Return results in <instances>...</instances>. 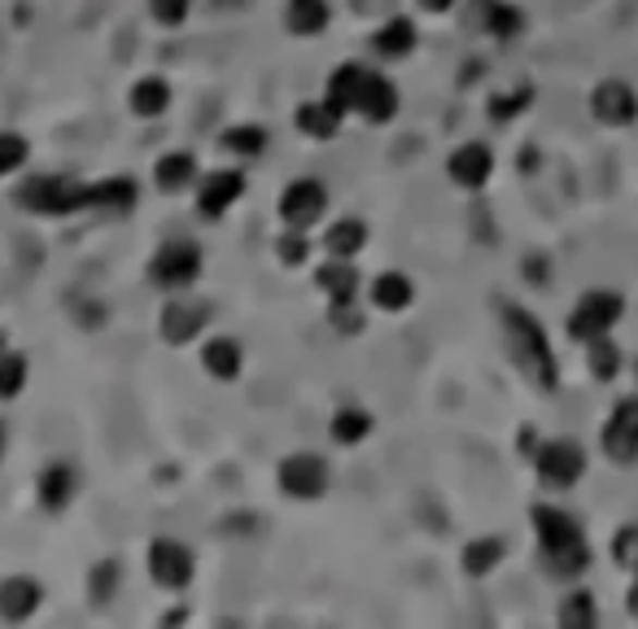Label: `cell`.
I'll return each instance as SVG.
<instances>
[{"label": "cell", "instance_id": "cell-1", "mask_svg": "<svg viewBox=\"0 0 638 629\" xmlns=\"http://www.w3.org/2000/svg\"><path fill=\"white\" fill-rule=\"evenodd\" d=\"M533 533H538V546H542V559H547V572L551 577H577L586 572L590 564V546H586V533L581 525L564 511V507H533Z\"/></svg>", "mask_w": 638, "mask_h": 629}, {"label": "cell", "instance_id": "cell-2", "mask_svg": "<svg viewBox=\"0 0 638 629\" xmlns=\"http://www.w3.org/2000/svg\"><path fill=\"white\" fill-rule=\"evenodd\" d=\"M503 324H507V342H512V359H516V368H520L538 390H555L560 368H555L551 342H547V333L538 329V320H533L529 310H520V306H507Z\"/></svg>", "mask_w": 638, "mask_h": 629}, {"label": "cell", "instance_id": "cell-3", "mask_svg": "<svg viewBox=\"0 0 638 629\" xmlns=\"http://www.w3.org/2000/svg\"><path fill=\"white\" fill-rule=\"evenodd\" d=\"M621 310H625V301H621L616 288H590V293H581L577 306H573V314H568V337L581 342V346L608 337L616 329V320H621Z\"/></svg>", "mask_w": 638, "mask_h": 629}, {"label": "cell", "instance_id": "cell-4", "mask_svg": "<svg viewBox=\"0 0 638 629\" xmlns=\"http://www.w3.org/2000/svg\"><path fill=\"white\" fill-rule=\"evenodd\" d=\"M197 275H201V249H197V240H167L154 254V262H149V280L158 288H167V293L193 288Z\"/></svg>", "mask_w": 638, "mask_h": 629}, {"label": "cell", "instance_id": "cell-5", "mask_svg": "<svg viewBox=\"0 0 638 629\" xmlns=\"http://www.w3.org/2000/svg\"><path fill=\"white\" fill-rule=\"evenodd\" d=\"M93 184H75L66 175H40L23 188V206H32L36 214H71L88 206Z\"/></svg>", "mask_w": 638, "mask_h": 629}, {"label": "cell", "instance_id": "cell-6", "mask_svg": "<svg viewBox=\"0 0 638 629\" xmlns=\"http://www.w3.org/2000/svg\"><path fill=\"white\" fill-rule=\"evenodd\" d=\"M533 468H538L542 485L568 490V485H577L581 472H586V451H581L577 442H568V437H555V442H542V446H538Z\"/></svg>", "mask_w": 638, "mask_h": 629}, {"label": "cell", "instance_id": "cell-7", "mask_svg": "<svg viewBox=\"0 0 638 629\" xmlns=\"http://www.w3.org/2000/svg\"><path fill=\"white\" fill-rule=\"evenodd\" d=\"M599 442H603V455H608L612 464H621V468L638 464V394H629V398H621V403L612 407V416H608Z\"/></svg>", "mask_w": 638, "mask_h": 629}, {"label": "cell", "instance_id": "cell-8", "mask_svg": "<svg viewBox=\"0 0 638 629\" xmlns=\"http://www.w3.org/2000/svg\"><path fill=\"white\" fill-rule=\"evenodd\" d=\"M324 210H329V188L319 184V180H293L284 193H280V219H284V227H302V232H310V223H319L324 219Z\"/></svg>", "mask_w": 638, "mask_h": 629}, {"label": "cell", "instance_id": "cell-9", "mask_svg": "<svg viewBox=\"0 0 638 629\" xmlns=\"http://www.w3.org/2000/svg\"><path fill=\"white\" fill-rule=\"evenodd\" d=\"M197 564H193V551L180 542V538H158L149 546V577L162 585V590H184L193 581Z\"/></svg>", "mask_w": 638, "mask_h": 629}, {"label": "cell", "instance_id": "cell-10", "mask_svg": "<svg viewBox=\"0 0 638 629\" xmlns=\"http://www.w3.org/2000/svg\"><path fill=\"white\" fill-rule=\"evenodd\" d=\"M280 490L289 498H319V494L329 490V464L319 459V455H306V451L289 455L280 464Z\"/></svg>", "mask_w": 638, "mask_h": 629}, {"label": "cell", "instance_id": "cell-11", "mask_svg": "<svg viewBox=\"0 0 638 629\" xmlns=\"http://www.w3.org/2000/svg\"><path fill=\"white\" fill-rule=\"evenodd\" d=\"M590 114L594 123L603 127H629L638 119V92L625 84V79H603L594 92H590Z\"/></svg>", "mask_w": 638, "mask_h": 629}, {"label": "cell", "instance_id": "cell-12", "mask_svg": "<svg viewBox=\"0 0 638 629\" xmlns=\"http://www.w3.org/2000/svg\"><path fill=\"white\" fill-rule=\"evenodd\" d=\"M241 197H245V175L241 171H210L197 184V210L206 219H223Z\"/></svg>", "mask_w": 638, "mask_h": 629}, {"label": "cell", "instance_id": "cell-13", "mask_svg": "<svg viewBox=\"0 0 638 629\" xmlns=\"http://www.w3.org/2000/svg\"><path fill=\"white\" fill-rule=\"evenodd\" d=\"M446 175H451L459 188H486L490 175H494V153H490L481 140H468V145H459V149L446 158Z\"/></svg>", "mask_w": 638, "mask_h": 629}, {"label": "cell", "instance_id": "cell-14", "mask_svg": "<svg viewBox=\"0 0 638 629\" xmlns=\"http://www.w3.org/2000/svg\"><path fill=\"white\" fill-rule=\"evenodd\" d=\"M355 114L368 119V123H390L398 114V88L390 75L381 71H368L364 88H359V101H355Z\"/></svg>", "mask_w": 638, "mask_h": 629}, {"label": "cell", "instance_id": "cell-15", "mask_svg": "<svg viewBox=\"0 0 638 629\" xmlns=\"http://www.w3.org/2000/svg\"><path fill=\"white\" fill-rule=\"evenodd\" d=\"M206 320L210 310L206 306H193V301H171L167 314H162V337L171 346H184V342H197L206 333Z\"/></svg>", "mask_w": 638, "mask_h": 629}, {"label": "cell", "instance_id": "cell-16", "mask_svg": "<svg viewBox=\"0 0 638 629\" xmlns=\"http://www.w3.org/2000/svg\"><path fill=\"white\" fill-rule=\"evenodd\" d=\"M372 53L377 58H385V62H403V58H412L416 53V23L412 18H390V23H381L377 32H372Z\"/></svg>", "mask_w": 638, "mask_h": 629}, {"label": "cell", "instance_id": "cell-17", "mask_svg": "<svg viewBox=\"0 0 638 629\" xmlns=\"http://www.w3.org/2000/svg\"><path fill=\"white\" fill-rule=\"evenodd\" d=\"M40 581L32 577H5L0 581V616L5 620H27L36 607H40Z\"/></svg>", "mask_w": 638, "mask_h": 629}, {"label": "cell", "instance_id": "cell-18", "mask_svg": "<svg viewBox=\"0 0 638 629\" xmlns=\"http://www.w3.org/2000/svg\"><path fill=\"white\" fill-rule=\"evenodd\" d=\"M315 288L324 293L333 306H338V301H355V293H359V275H355L351 258H329L324 267L315 271Z\"/></svg>", "mask_w": 638, "mask_h": 629}, {"label": "cell", "instance_id": "cell-19", "mask_svg": "<svg viewBox=\"0 0 638 629\" xmlns=\"http://www.w3.org/2000/svg\"><path fill=\"white\" fill-rule=\"evenodd\" d=\"M342 119H346V114L324 97V101H306V106H297V119H293V123H297V132L310 136V140H333L338 127H342Z\"/></svg>", "mask_w": 638, "mask_h": 629}, {"label": "cell", "instance_id": "cell-20", "mask_svg": "<svg viewBox=\"0 0 638 629\" xmlns=\"http://www.w3.org/2000/svg\"><path fill=\"white\" fill-rule=\"evenodd\" d=\"M329 23H333L329 0H289V10H284V27L293 36H324Z\"/></svg>", "mask_w": 638, "mask_h": 629}, {"label": "cell", "instance_id": "cell-21", "mask_svg": "<svg viewBox=\"0 0 638 629\" xmlns=\"http://www.w3.org/2000/svg\"><path fill=\"white\" fill-rule=\"evenodd\" d=\"M368 297H372V306H377V310L398 314V310H407V306L416 301V284H412L403 271H381V275L372 280Z\"/></svg>", "mask_w": 638, "mask_h": 629}, {"label": "cell", "instance_id": "cell-22", "mask_svg": "<svg viewBox=\"0 0 638 629\" xmlns=\"http://www.w3.org/2000/svg\"><path fill=\"white\" fill-rule=\"evenodd\" d=\"M477 23L494 40H516L525 32V14L516 5H507V0H481V5H477Z\"/></svg>", "mask_w": 638, "mask_h": 629}, {"label": "cell", "instance_id": "cell-23", "mask_svg": "<svg viewBox=\"0 0 638 629\" xmlns=\"http://www.w3.org/2000/svg\"><path fill=\"white\" fill-rule=\"evenodd\" d=\"M201 368H206L214 381H232V377H241V368H245L241 342H232V337H210V342L201 346Z\"/></svg>", "mask_w": 638, "mask_h": 629}, {"label": "cell", "instance_id": "cell-24", "mask_svg": "<svg viewBox=\"0 0 638 629\" xmlns=\"http://www.w3.org/2000/svg\"><path fill=\"white\" fill-rule=\"evenodd\" d=\"M154 175H158V188H162V193H184V188H193V184H197V175H201V171H197V158H193V153L175 149V153L158 158Z\"/></svg>", "mask_w": 638, "mask_h": 629}, {"label": "cell", "instance_id": "cell-25", "mask_svg": "<svg viewBox=\"0 0 638 629\" xmlns=\"http://www.w3.org/2000/svg\"><path fill=\"white\" fill-rule=\"evenodd\" d=\"M127 101H132V114H140V119H162L167 106H171V88H167V79L145 75V79L132 84Z\"/></svg>", "mask_w": 638, "mask_h": 629}, {"label": "cell", "instance_id": "cell-26", "mask_svg": "<svg viewBox=\"0 0 638 629\" xmlns=\"http://www.w3.org/2000/svg\"><path fill=\"white\" fill-rule=\"evenodd\" d=\"M364 245H368V223L355 219V214L338 219V223L324 232V249H329V258H355Z\"/></svg>", "mask_w": 638, "mask_h": 629}, {"label": "cell", "instance_id": "cell-27", "mask_svg": "<svg viewBox=\"0 0 638 629\" xmlns=\"http://www.w3.org/2000/svg\"><path fill=\"white\" fill-rule=\"evenodd\" d=\"M364 79H368V66L346 62V66H338V71H333V79H329V92H324V97H329L342 114H355V101H359Z\"/></svg>", "mask_w": 638, "mask_h": 629}, {"label": "cell", "instance_id": "cell-28", "mask_svg": "<svg viewBox=\"0 0 638 629\" xmlns=\"http://www.w3.org/2000/svg\"><path fill=\"white\" fill-rule=\"evenodd\" d=\"M71 498H75V468L58 459V464H49V468L40 472V503H45L49 511H62Z\"/></svg>", "mask_w": 638, "mask_h": 629}, {"label": "cell", "instance_id": "cell-29", "mask_svg": "<svg viewBox=\"0 0 638 629\" xmlns=\"http://www.w3.org/2000/svg\"><path fill=\"white\" fill-rule=\"evenodd\" d=\"M368 433H372V416H368L364 407H342V411L333 416V442L359 446Z\"/></svg>", "mask_w": 638, "mask_h": 629}, {"label": "cell", "instance_id": "cell-30", "mask_svg": "<svg viewBox=\"0 0 638 629\" xmlns=\"http://www.w3.org/2000/svg\"><path fill=\"white\" fill-rule=\"evenodd\" d=\"M223 149H228V153H236L241 162H245V158H258V153L267 149V132H262V127H254V123L228 127V132H223Z\"/></svg>", "mask_w": 638, "mask_h": 629}, {"label": "cell", "instance_id": "cell-31", "mask_svg": "<svg viewBox=\"0 0 638 629\" xmlns=\"http://www.w3.org/2000/svg\"><path fill=\"white\" fill-rule=\"evenodd\" d=\"M132 201H136V184H127V180H106V184H93V193H88V206H101V210H132Z\"/></svg>", "mask_w": 638, "mask_h": 629}, {"label": "cell", "instance_id": "cell-32", "mask_svg": "<svg viewBox=\"0 0 638 629\" xmlns=\"http://www.w3.org/2000/svg\"><path fill=\"white\" fill-rule=\"evenodd\" d=\"M499 559H503V542H499V538H477V542L464 546V568H468L473 577H486Z\"/></svg>", "mask_w": 638, "mask_h": 629}, {"label": "cell", "instance_id": "cell-33", "mask_svg": "<svg viewBox=\"0 0 638 629\" xmlns=\"http://www.w3.org/2000/svg\"><path fill=\"white\" fill-rule=\"evenodd\" d=\"M586 359H590L594 381H616V372H621V350L612 346V337L590 342V346H586Z\"/></svg>", "mask_w": 638, "mask_h": 629}, {"label": "cell", "instance_id": "cell-34", "mask_svg": "<svg viewBox=\"0 0 638 629\" xmlns=\"http://www.w3.org/2000/svg\"><path fill=\"white\" fill-rule=\"evenodd\" d=\"M27 385V359L23 355H0V398H19Z\"/></svg>", "mask_w": 638, "mask_h": 629}, {"label": "cell", "instance_id": "cell-35", "mask_svg": "<svg viewBox=\"0 0 638 629\" xmlns=\"http://www.w3.org/2000/svg\"><path fill=\"white\" fill-rule=\"evenodd\" d=\"M27 162V140L19 132H0V175H10Z\"/></svg>", "mask_w": 638, "mask_h": 629}, {"label": "cell", "instance_id": "cell-36", "mask_svg": "<svg viewBox=\"0 0 638 629\" xmlns=\"http://www.w3.org/2000/svg\"><path fill=\"white\" fill-rule=\"evenodd\" d=\"M275 254H280L289 267L306 262V258H310V240H306V232H302V227H289V232L275 240Z\"/></svg>", "mask_w": 638, "mask_h": 629}, {"label": "cell", "instance_id": "cell-37", "mask_svg": "<svg viewBox=\"0 0 638 629\" xmlns=\"http://www.w3.org/2000/svg\"><path fill=\"white\" fill-rule=\"evenodd\" d=\"M612 559L621 564V568H638V525H625L616 538H612Z\"/></svg>", "mask_w": 638, "mask_h": 629}, {"label": "cell", "instance_id": "cell-38", "mask_svg": "<svg viewBox=\"0 0 638 629\" xmlns=\"http://www.w3.org/2000/svg\"><path fill=\"white\" fill-rule=\"evenodd\" d=\"M529 101H533V88H520V92L494 97V101H490V119H494V123H507V119H516V114H520Z\"/></svg>", "mask_w": 638, "mask_h": 629}, {"label": "cell", "instance_id": "cell-39", "mask_svg": "<svg viewBox=\"0 0 638 629\" xmlns=\"http://www.w3.org/2000/svg\"><path fill=\"white\" fill-rule=\"evenodd\" d=\"M188 10H193V0H149V14L162 27H180L188 18Z\"/></svg>", "mask_w": 638, "mask_h": 629}, {"label": "cell", "instance_id": "cell-40", "mask_svg": "<svg viewBox=\"0 0 638 629\" xmlns=\"http://www.w3.org/2000/svg\"><path fill=\"white\" fill-rule=\"evenodd\" d=\"M560 620H564V625H594V603H590V594L577 590V594L560 607Z\"/></svg>", "mask_w": 638, "mask_h": 629}, {"label": "cell", "instance_id": "cell-41", "mask_svg": "<svg viewBox=\"0 0 638 629\" xmlns=\"http://www.w3.org/2000/svg\"><path fill=\"white\" fill-rule=\"evenodd\" d=\"M420 5H425L429 14H446V10L455 5V0H420Z\"/></svg>", "mask_w": 638, "mask_h": 629}, {"label": "cell", "instance_id": "cell-42", "mask_svg": "<svg viewBox=\"0 0 638 629\" xmlns=\"http://www.w3.org/2000/svg\"><path fill=\"white\" fill-rule=\"evenodd\" d=\"M629 616H638V568H634V585H629Z\"/></svg>", "mask_w": 638, "mask_h": 629}, {"label": "cell", "instance_id": "cell-43", "mask_svg": "<svg viewBox=\"0 0 638 629\" xmlns=\"http://www.w3.org/2000/svg\"><path fill=\"white\" fill-rule=\"evenodd\" d=\"M0 437H5V433H0Z\"/></svg>", "mask_w": 638, "mask_h": 629}]
</instances>
